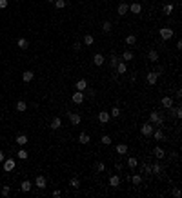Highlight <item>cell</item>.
Listing matches in <instances>:
<instances>
[{"label":"cell","instance_id":"cell-29","mask_svg":"<svg viewBox=\"0 0 182 198\" xmlns=\"http://www.w3.org/2000/svg\"><path fill=\"white\" fill-rule=\"evenodd\" d=\"M17 144L18 146H26L27 144V135H18L17 136Z\"/></svg>","mask_w":182,"mask_h":198},{"label":"cell","instance_id":"cell-1","mask_svg":"<svg viewBox=\"0 0 182 198\" xmlns=\"http://www.w3.org/2000/svg\"><path fill=\"white\" fill-rule=\"evenodd\" d=\"M149 122L151 124H157V126H162V124H164V116L160 115L159 111H151V115H149Z\"/></svg>","mask_w":182,"mask_h":198},{"label":"cell","instance_id":"cell-51","mask_svg":"<svg viewBox=\"0 0 182 198\" xmlns=\"http://www.w3.org/2000/svg\"><path fill=\"white\" fill-rule=\"evenodd\" d=\"M111 78H113V80H119V73L113 71V73H111Z\"/></svg>","mask_w":182,"mask_h":198},{"label":"cell","instance_id":"cell-48","mask_svg":"<svg viewBox=\"0 0 182 198\" xmlns=\"http://www.w3.org/2000/svg\"><path fill=\"white\" fill-rule=\"evenodd\" d=\"M7 7V0H0V9H6Z\"/></svg>","mask_w":182,"mask_h":198},{"label":"cell","instance_id":"cell-57","mask_svg":"<svg viewBox=\"0 0 182 198\" xmlns=\"http://www.w3.org/2000/svg\"><path fill=\"white\" fill-rule=\"evenodd\" d=\"M17 2H18V0H17Z\"/></svg>","mask_w":182,"mask_h":198},{"label":"cell","instance_id":"cell-33","mask_svg":"<svg viewBox=\"0 0 182 198\" xmlns=\"http://www.w3.org/2000/svg\"><path fill=\"white\" fill-rule=\"evenodd\" d=\"M120 60H119V56H117V55H111L109 56V64H111V69H115L117 67V64H119Z\"/></svg>","mask_w":182,"mask_h":198},{"label":"cell","instance_id":"cell-25","mask_svg":"<svg viewBox=\"0 0 182 198\" xmlns=\"http://www.w3.org/2000/svg\"><path fill=\"white\" fill-rule=\"evenodd\" d=\"M117 153H119V155H127V146L126 144H119V146H117Z\"/></svg>","mask_w":182,"mask_h":198},{"label":"cell","instance_id":"cell-4","mask_svg":"<svg viewBox=\"0 0 182 198\" xmlns=\"http://www.w3.org/2000/svg\"><path fill=\"white\" fill-rule=\"evenodd\" d=\"M15 165H17V162L13 160V158H7V160H4V171L6 173H11L15 169Z\"/></svg>","mask_w":182,"mask_h":198},{"label":"cell","instance_id":"cell-52","mask_svg":"<svg viewBox=\"0 0 182 198\" xmlns=\"http://www.w3.org/2000/svg\"><path fill=\"white\" fill-rule=\"evenodd\" d=\"M4 160H6V156H4V151H2V149H0V164H2V162H4Z\"/></svg>","mask_w":182,"mask_h":198},{"label":"cell","instance_id":"cell-47","mask_svg":"<svg viewBox=\"0 0 182 198\" xmlns=\"http://www.w3.org/2000/svg\"><path fill=\"white\" fill-rule=\"evenodd\" d=\"M80 47H82L80 42H75V44H73V49H75V51H80Z\"/></svg>","mask_w":182,"mask_h":198},{"label":"cell","instance_id":"cell-54","mask_svg":"<svg viewBox=\"0 0 182 198\" xmlns=\"http://www.w3.org/2000/svg\"><path fill=\"white\" fill-rule=\"evenodd\" d=\"M47 2H55V0H47Z\"/></svg>","mask_w":182,"mask_h":198},{"label":"cell","instance_id":"cell-17","mask_svg":"<svg viewBox=\"0 0 182 198\" xmlns=\"http://www.w3.org/2000/svg\"><path fill=\"white\" fill-rule=\"evenodd\" d=\"M60 127H62V120H60L58 116H55V118L51 120V129L57 131V129H60Z\"/></svg>","mask_w":182,"mask_h":198},{"label":"cell","instance_id":"cell-21","mask_svg":"<svg viewBox=\"0 0 182 198\" xmlns=\"http://www.w3.org/2000/svg\"><path fill=\"white\" fill-rule=\"evenodd\" d=\"M33 78H35V73H33V71H26V73H22V80L24 82H31L33 80Z\"/></svg>","mask_w":182,"mask_h":198},{"label":"cell","instance_id":"cell-39","mask_svg":"<svg viewBox=\"0 0 182 198\" xmlns=\"http://www.w3.org/2000/svg\"><path fill=\"white\" fill-rule=\"evenodd\" d=\"M135 42H137V37H135V35H127V37H126V44H129V46H133Z\"/></svg>","mask_w":182,"mask_h":198},{"label":"cell","instance_id":"cell-26","mask_svg":"<svg viewBox=\"0 0 182 198\" xmlns=\"http://www.w3.org/2000/svg\"><path fill=\"white\" fill-rule=\"evenodd\" d=\"M69 185L73 187V189H78L80 187V180H78V176H73L71 180H69Z\"/></svg>","mask_w":182,"mask_h":198},{"label":"cell","instance_id":"cell-19","mask_svg":"<svg viewBox=\"0 0 182 198\" xmlns=\"http://www.w3.org/2000/svg\"><path fill=\"white\" fill-rule=\"evenodd\" d=\"M153 155L157 156V160H162V158H164V155H166V153H164V149H162L160 146H157L155 149H153Z\"/></svg>","mask_w":182,"mask_h":198},{"label":"cell","instance_id":"cell-49","mask_svg":"<svg viewBox=\"0 0 182 198\" xmlns=\"http://www.w3.org/2000/svg\"><path fill=\"white\" fill-rule=\"evenodd\" d=\"M53 196H55V198H60V196H62V191L55 189V191H53Z\"/></svg>","mask_w":182,"mask_h":198},{"label":"cell","instance_id":"cell-6","mask_svg":"<svg viewBox=\"0 0 182 198\" xmlns=\"http://www.w3.org/2000/svg\"><path fill=\"white\" fill-rule=\"evenodd\" d=\"M127 11H129V6H127L126 2H122L119 4V7H117V13H119V17H126Z\"/></svg>","mask_w":182,"mask_h":198},{"label":"cell","instance_id":"cell-3","mask_svg":"<svg viewBox=\"0 0 182 198\" xmlns=\"http://www.w3.org/2000/svg\"><path fill=\"white\" fill-rule=\"evenodd\" d=\"M159 33H160V38H162V40H169V38L173 37V29H171V27H162Z\"/></svg>","mask_w":182,"mask_h":198},{"label":"cell","instance_id":"cell-42","mask_svg":"<svg viewBox=\"0 0 182 198\" xmlns=\"http://www.w3.org/2000/svg\"><path fill=\"white\" fill-rule=\"evenodd\" d=\"M100 142L104 144V146H109V144H111V136L109 135H104V136L100 138Z\"/></svg>","mask_w":182,"mask_h":198},{"label":"cell","instance_id":"cell-53","mask_svg":"<svg viewBox=\"0 0 182 198\" xmlns=\"http://www.w3.org/2000/svg\"><path fill=\"white\" fill-rule=\"evenodd\" d=\"M162 71H164V69H162V67H157V69H155V73H157V75H159V76L162 75Z\"/></svg>","mask_w":182,"mask_h":198},{"label":"cell","instance_id":"cell-32","mask_svg":"<svg viewBox=\"0 0 182 198\" xmlns=\"http://www.w3.org/2000/svg\"><path fill=\"white\" fill-rule=\"evenodd\" d=\"M122 60H124V62L133 60V53H131V51H124V53H122Z\"/></svg>","mask_w":182,"mask_h":198},{"label":"cell","instance_id":"cell-50","mask_svg":"<svg viewBox=\"0 0 182 198\" xmlns=\"http://www.w3.org/2000/svg\"><path fill=\"white\" fill-rule=\"evenodd\" d=\"M122 167H124V165H122L120 162H117V164H115V169H117V171H122Z\"/></svg>","mask_w":182,"mask_h":198},{"label":"cell","instance_id":"cell-5","mask_svg":"<svg viewBox=\"0 0 182 198\" xmlns=\"http://www.w3.org/2000/svg\"><path fill=\"white\" fill-rule=\"evenodd\" d=\"M46 184H47V180H46V176H42V175H38L35 178V185L38 187V189H46Z\"/></svg>","mask_w":182,"mask_h":198},{"label":"cell","instance_id":"cell-20","mask_svg":"<svg viewBox=\"0 0 182 198\" xmlns=\"http://www.w3.org/2000/svg\"><path fill=\"white\" fill-rule=\"evenodd\" d=\"M159 53H157L155 51V49H151V51L149 53H147V60H149V62H159Z\"/></svg>","mask_w":182,"mask_h":198},{"label":"cell","instance_id":"cell-2","mask_svg":"<svg viewBox=\"0 0 182 198\" xmlns=\"http://www.w3.org/2000/svg\"><path fill=\"white\" fill-rule=\"evenodd\" d=\"M153 129H155V127H153V124H151V122L142 124V127H140V131H142V135H144V136H151V135H153Z\"/></svg>","mask_w":182,"mask_h":198},{"label":"cell","instance_id":"cell-40","mask_svg":"<svg viewBox=\"0 0 182 198\" xmlns=\"http://www.w3.org/2000/svg\"><path fill=\"white\" fill-rule=\"evenodd\" d=\"M17 155H18V158H20V160H27V156H29L26 149H20V151L17 153Z\"/></svg>","mask_w":182,"mask_h":198},{"label":"cell","instance_id":"cell-16","mask_svg":"<svg viewBox=\"0 0 182 198\" xmlns=\"http://www.w3.org/2000/svg\"><path fill=\"white\" fill-rule=\"evenodd\" d=\"M160 104H162V107H164V109H169L171 106H173V100H171V96H164L160 100Z\"/></svg>","mask_w":182,"mask_h":198},{"label":"cell","instance_id":"cell-27","mask_svg":"<svg viewBox=\"0 0 182 198\" xmlns=\"http://www.w3.org/2000/svg\"><path fill=\"white\" fill-rule=\"evenodd\" d=\"M27 109V104L26 102H24V100H18L17 102V111H20V113H24V111H26Z\"/></svg>","mask_w":182,"mask_h":198},{"label":"cell","instance_id":"cell-46","mask_svg":"<svg viewBox=\"0 0 182 198\" xmlns=\"http://www.w3.org/2000/svg\"><path fill=\"white\" fill-rule=\"evenodd\" d=\"M144 173L146 175H151V165L149 164H144Z\"/></svg>","mask_w":182,"mask_h":198},{"label":"cell","instance_id":"cell-12","mask_svg":"<svg viewBox=\"0 0 182 198\" xmlns=\"http://www.w3.org/2000/svg\"><path fill=\"white\" fill-rule=\"evenodd\" d=\"M109 120H111L109 113H106V111H100V113H98V122H100V124H107Z\"/></svg>","mask_w":182,"mask_h":198},{"label":"cell","instance_id":"cell-18","mask_svg":"<svg viewBox=\"0 0 182 198\" xmlns=\"http://www.w3.org/2000/svg\"><path fill=\"white\" fill-rule=\"evenodd\" d=\"M115 71L119 73V75H124V73L127 71V66H126V62H119V64H117V67H115Z\"/></svg>","mask_w":182,"mask_h":198},{"label":"cell","instance_id":"cell-35","mask_svg":"<svg viewBox=\"0 0 182 198\" xmlns=\"http://www.w3.org/2000/svg\"><path fill=\"white\" fill-rule=\"evenodd\" d=\"M109 116H111V118H119V116H120V109H119V107H111Z\"/></svg>","mask_w":182,"mask_h":198},{"label":"cell","instance_id":"cell-11","mask_svg":"<svg viewBox=\"0 0 182 198\" xmlns=\"http://www.w3.org/2000/svg\"><path fill=\"white\" fill-rule=\"evenodd\" d=\"M71 100L75 102V104H82V102H84V93H82V91H75V93H73V96H71Z\"/></svg>","mask_w":182,"mask_h":198},{"label":"cell","instance_id":"cell-22","mask_svg":"<svg viewBox=\"0 0 182 198\" xmlns=\"http://www.w3.org/2000/svg\"><path fill=\"white\" fill-rule=\"evenodd\" d=\"M75 87H77V91H82V93H84L86 89H87V82H86V80H78V82L75 84Z\"/></svg>","mask_w":182,"mask_h":198},{"label":"cell","instance_id":"cell-31","mask_svg":"<svg viewBox=\"0 0 182 198\" xmlns=\"http://www.w3.org/2000/svg\"><path fill=\"white\" fill-rule=\"evenodd\" d=\"M129 180L133 182L135 185H140V184H142V175H133V176L129 178Z\"/></svg>","mask_w":182,"mask_h":198},{"label":"cell","instance_id":"cell-8","mask_svg":"<svg viewBox=\"0 0 182 198\" xmlns=\"http://www.w3.org/2000/svg\"><path fill=\"white\" fill-rule=\"evenodd\" d=\"M146 80H147V84H149V86H155L157 80H159V75H157L155 71H149V73H147V76H146Z\"/></svg>","mask_w":182,"mask_h":198},{"label":"cell","instance_id":"cell-38","mask_svg":"<svg viewBox=\"0 0 182 198\" xmlns=\"http://www.w3.org/2000/svg\"><path fill=\"white\" fill-rule=\"evenodd\" d=\"M173 4H166V6L164 7H162V9H164V15H171V13H173Z\"/></svg>","mask_w":182,"mask_h":198},{"label":"cell","instance_id":"cell-43","mask_svg":"<svg viewBox=\"0 0 182 198\" xmlns=\"http://www.w3.org/2000/svg\"><path fill=\"white\" fill-rule=\"evenodd\" d=\"M95 169H97L98 173H102V171H104V169H106V165H104V164H102V162H97V164H95Z\"/></svg>","mask_w":182,"mask_h":198},{"label":"cell","instance_id":"cell-13","mask_svg":"<svg viewBox=\"0 0 182 198\" xmlns=\"http://www.w3.org/2000/svg\"><path fill=\"white\" fill-rule=\"evenodd\" d=\"M106 62V58H104V55H100V53H97L95 56H93V64L98 67V66H102V64Z\"/></svg>","mask_w":182,"mask_h":198},{"label":"cell","instance_id":"cell-28","mask_svg":"<svg viewBox=\"0 0 182 198\" xmlns=\"http://www.w3.org/2000/svg\"><path fill=\"white\" fill-rule=\"evenodd\" d=\"M17 46L20 47V49H27L29 47V42L26 40V38H18V42H17Z\"/></svg>","mask_w":182,"mask_h":198},{"label":"cell","instance_id":"cell-45","mask_svg":"<svg viewBox=\"0 0 182 198\" xmlns=\"http://www.w3.org/2000/svg\"><path fill=\"white\" fill-rule=\"evenodd\" d=\"M171 195H173L175 198H180V189H179V187H175V189L171 191Z\"/></svg>","mask_w":182,"mask_h":198},{"label":"cell","instance_id":"cell-44","mask_svg":"<svg viewBox=\"0 0 182 198\" xmlns=\"http://www.w3.org/2000/svg\"><path fill=\"white\" fill-rule=\"evenodd\" d=\"M9 193H11V187H9V185H4V187H2V196H9Z\"/></svg>","mask_w":182,"mask_h":198},{"label":"cell","instance_id":"cell-9","mask_svg":"<svg viewBox=\"0 0 182 198\" xmlns=\"http://www.w3.org/2000/svg\"><path fill=\"white\" fill-rule=\"evenodd\" d=\"M69 122H71V126H78V124L82 122V118H80V115L78 113H69Z\"/></svg>","mask_w":182,"mask_h":198},{"label":"cell","instance_id":"cell-15","mask_svg":"<svg viewBox=\"0 0 182 198\" xmlns=\"http://www.w3.org/2000/svg\"><path fill=\"white\" fill-rule=\"evenodd\" d=\"M129 11L133 13V15H139V13L142 11V6H140V2H133V4L129 6Z\"/></svg>","mask_w":182,"mask_h":198},{"label":"cell","instance_id":"cell-55","mask_svg":"<svg viewBox=\"0 0 182 198\" xmlns=\"http://www.w3.org/2000/svg\"><path fill=\"white\" fill-rule=\"evenodd\" d=\"M135 2H140V0H135Z\"/></svg>","mask_w":182,"mask_h":198},{"label":"cell","instance_id":"cell-36","mask_svg":"<svg viewBox=\"0 0 182 198\" xmlns=\"http://www.w3.org/2000/svg\"><path fill=\"white\" fill-rule=\"evenodd\" d=\"M151 173H153V175H160V173H162V165L160 164L151 165Z\"/></svg>","mask_w":182,"mask_h":198},{"label":"cell","instance_id":"cell-24","mask_svg":"<svg viewBox=\"0 0 182 198\" xmlns=\"http://www.w3.org/2000/svg\"><path fill=\"white\" fill-rule=\"evenodd\" d=\"M137 165H139V160H137L135 156H129V158H127V167H131V169H135Z\"/></svg>","mask_w":182,"mask_h":198},{"label":"cell","instance_id":"cell-41","mask_svg":"<svg viewBox=\"0 0 182 198\" xmlns=\"http://www.w3.org/2000/svg\"><path fill=\"white\" fill-rule=\"evenodd\" d=\"M173 116H175V118H182V109H180L179 106L173 107Z\"/></svg>","mask_w":182,"mask_h":198},{"label":"cell","instance_id":"cell-30","mask_svg":"<svg viewBox=\"0 0 182 198\" xmlns=\"http://www.w3.org/2000/svg\"><path fill=\"white\" fill-rule=\"evenodd\" d=\"M93 42H95V38H93V35H86L84 37V46H93Z\"/></svg>","mask_w":182,"mask_h":198},{"label":"cell","instance_id":"cell-34","mask_svg":"<svg viewBox=\"0 0 182 198\" xmlns=\"http://www.w3.org/2000/svg\"><path fill=\"white\" fill-rule=\"evenodd\" d=\"M111 27H113V24H111L109 20H106L104 24H102V31H104V33H109V31H111Z\"/></svg>","mask_w":182,"mask_h":198},{"label":"cell","instance_id":"cell-10","mask_svg":"<svg viewBox=\"0 0 182 198\" xmlns=\"http://www.w3.org/2000/svg\"><path fill=\"white\" fill-rule=\"evenodd\" d=\"M78 142H80V144H82V146H87V144H89V142H91V136H89V135H87V133H84V131H82V133H80V135H78Z\"/></svg>","mask_w":182,"mask_h":198},{"label":"cell","instance_id":"cell-37","mask_svg":"<svg viewBox=\"0 0 182 198\" xmlns=\"http://www.w3.org/2000/svg\"><path fill=\"white\" fill-rule=\"evenodd\" d=\"M66 6H67L66 0H55V7H57V9H64Z\"/></svg>","mask_w":182,"mask_h":198},{"label":"cell","instance_id":"cell-23","mask_svg":"<svg viewBox=\"0 0 182 198\" xmlns=\"http://www.w3.org/2000/svg\"><path fill=\"white\" fill-rule=\"evenodd\" d=\"M20 191H24V193L31 191V182H29V180H24L22 184H20Z\"/></svg>","mask_w":182,"mask_h":198},{"label":"cell","instance_id":"cell-14","mask_svg":"<svg viewBox=\"0 0 182 198\" xmlns=\"http://www.w3.org/2000/svg\"><path fill=\"white\" fill-rule=\"evenodd\" d=\"M109 185L111 187H119L120 185V176L119 175H111L109 176Z\"/></svg>","mask_w":182,"mask_h":198},{"label":"cell","instance_id":"cell-56","mask_svg":"<svg viewBox=\"0 0 182 198\" xmlns=\"http://www.w3.org/2000/svg\"><path fill=\"white\" fill-rule=\"evenodd\" d=\"M102 2H107V0H102Z\"/></svg>","mask_w":182,"mask_h":198},{"label":"cell","instance_id":"cell-7","mask_svg":"<svg viewBox=\"0 0 182 198\" xmlns=\"http://www.w3.org/2000/svg\"><path fill=\"white\" fill-rule=\"evenodd\" d=\"M151 136H153V138H155L157 142H162V140H164V138H166L164 131H162L160 127H157V129H153V135H151Z\"/></svg>","mask_w":182,"mask_h":198}]
</instances>
